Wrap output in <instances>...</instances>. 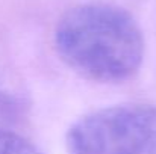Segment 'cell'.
I'll return each mask as SVG.
<instances>
[{"mask_svg":"<svg viewBox=\"0 0 156 154\" xmlns=\"http://www.w3.org/2000/svg\"><path fill=\"white\" fill-rule=\"evenodd\" d=\"M55 46L76 73L102 83L133 77L144 59V36L123 8L87 3L67 11L58 21Z\"/></svg>","mask_w":156,"mask_h":154,"instance_id":"1","label":"cell"},{"mask_svg":"<svg viewBox=\"0 0 156 154\" xmlns=\"http://www.w3.org/2000/svg\"><path fill=\"white\" fill-rule=\"evenodd\" d=\"M68 154H156V106L121 104L93 112L67 132Z\"/></svg>","mask_w":156,"mask_h":154,"instance_id":"2","label":"cell"},{"mask_svg":"<svg viewBox=\"0 0 156 154\" xmlns=\"http://www.w3.org/2000/svg\"><path fill=\"white\" fill-rule=\"evenodd\" d=\"M24 116V104L12 92L0 86V133H15Z\"/></svg>","mask_w":156,"mask_h":154,"instance_id":"3","label":"cell"},{"mask_svg":"<svg viewBox=\"0 0 156 154\" xmlns=\"http://www.w3.org/2000/svg\"><path fill=\"white\" fill-rule=\"evenodd\" d=\"M0 154H43L32 142L17 133H0Z\"/></svg>","mask_w":156,"mask_h":154,"instance_id":"4","label":"cell"}]
</instances>
